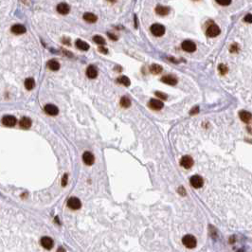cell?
<instances>
[{"instance_id":"1f68e13d","label":"cell","mask_w":252,"mask_h":252,"mask_svg":"<svg viewBox=\"0 0 252 252\" xmlns=\"http://www.w3.org/2000/svg\"><path fill=\"white\" fill-rule=\"evenodd\" d=\"M247 23H252V14H247L244 17V19Z\"/></svg>"},{"instance_id":"2e32d148","label":"cell","mask_w":252,"mask_h":252,"mask_svg":"<svg viewBox=\"0 0 252 252\" xmlns=\"http://www.w3.org/2000/svg\"><path fill=\"white\" fill-rule=\"evenodd\" d=\"M57 11L63 15L67 14L69 12V6L66 3H60L57 6Z\"/></svg>"},{"instance_id":"8992f818","label":"cell","mask_w":252,"mask_h":252,"mask_svg":"<svg viewBox=\"0 0 252 252\" xmlns=\"http://www.w3.org/2000/svg\"><path fill=\"white\" fill-rule=\"evenodd\" d=\"M2 123L5 126H9V127H12V126H14L16 124V118L14 116H11V115H7V116H4L2 118Z\"/></svg>"},{"instance_id":"6da1fadb","label":"cell","mask_w":252,"mask_h":252,"mask_svg":"<svg viewBox=\"0 0 252 252\" xmlns=\"http://www.w3.org/2000/svg\"><path fill=\"white\" fill-rule=\"evenodd\" d=\"M182 243H183V244L188 248H193L196 247V244H197L196 239H195V237L192 235L184 236L183 239H182Z\"/></svg>"},{"instance_id":"f1b7e54d","label":"cell","mask_w":252,"mask_h":252,"mask_svg":"<svg viewBox=\"0 0 252 252\" xmlns=\"http://www.w3.org/2000/svg\"><path fill=\"white\" fill-rule=\"evenodd\" d=\"M215 1L219 5H222V6H228L231 3V0H215Z\"/></svg>"},{"instance_id":"f546056e","label":"cell","mask_w":252,"mask_h":252,"mask_svg":"<svg viewBox=\"0 0 252 252\" xmlns=\"http://www.w3.org/2000/svg\"><path fill=\"white\" fill-rule=\"evenodd\" d=\"M155 95L158 98L162 99V100H167V95L164 93H162V92H155Z\"/></svg>"},{"instance_id":"4fadbf2b","label":"cell","mask_w":252,"mask_h":252,"mask_svg":"<svg viewBox=\"0 0 252 252\" xmlns=\"http://www.w3.org/2000/svg\"><path fill=\"white\" fill-rule=\"evenodd\" d=\"M83 160L86 165H92L95 158H94V155L90 152H85L83 155Z\"/></svg>"},{"instance_id":"44dd1931","label":"cell","mask_w":252,"mask_h":252,"mask_svg":"<svg viewBox=\"0 0 252 252\" xmlns=\"http://www.w3.org/2000/svg\"><path fill=\"white\" fill-rule=\"evenodd\" d=\"M20 126L23 129H29L31 126V119L27 117L22 118L20 121Z\"/></svg>"},{"instance_id":"5b68a950","label":"cell","mask_w":252,"mask_h":252,"mask_svg":"<svg viewBox=\"0 0 252 252\" xmlns=\"http://www.w3.org/2000/svg\"><path fill=\"white\" fill-rule=\"evenodd\" d=\"M191 184L193 188L195 189H198V188H201L203 186L204 184V181H203V178L201 177L200 175H193L192 176V178H191Z\"/></svg>"},{"instance_id":"d6a6232c","label":"cell","mask_w":252,"mask_h":252,"mask_svg":"<svg viewBox=\"0 0 252 252\" xmlns=\"http://www.w3.org/2000/svg\"><path fill=\"white\" fill-rule=\"evenodd\" d=\"M198 112H199V107H198V106H195L193 109L191 110L190 114H191V115H194V114H197Z\"/></svg>"},{"instance_id":"d4e9b609","label":"cell","mask_w":252,"mask_h":252,"mask_svg":"<svg viewBox=\"0 0 252 252\" xmlns=\"http://www.w3.org/2000/svg\"><path fill=\"white\" fill-rule=\"evenodd\" d=\"M121 105L122 107H124V108H128V107L131 105V100L129 98L127 97H122L121 100Z\"/></svg>"},{"instance_id":"277c9868","label":"cell","mask_w":252,"mask_h":252,"mask_svg":"<svg viewBox=\"0 0 252 252\" xmlns=\"http://www.w3.org/2000/svg\"><path fill=\"white\" fill-rule=\"evenodd\" d=\"M182 48L187 52H193L196 50V45L190 40H186L182 43Z\"/></svg>"},{"instance_id":"74e56055","label":"cell","mask_w":252,"mask_h":252,"mask_svg":"<svg viewBox=\"0 0 252 252\" xmlns=\"http://www.w3.org/2000/svg\"><path fill=\"white\" fill-rule=\"evenodd\" d=\"M108 1H110V2H115L116 0H108Z\"/></svg>"},{"instance_id":"e575fe53","label":"cell","mask_w":252,"mask_h":252,"mask_svg":"<svg viewBox=\"0 0 252 252\" xmlns=\"http://www.w3.org/2000/svg\"><path fill=\"white\" fill-rule=\"evenodd\" d=\"M99 50L102 53H107V51H108V50H107V48H105L103 46H100V48H99Z\"/></svg>"},{"instance_id":"7a4b0ae2","label":"cell","mask_w":252,"mask_h":252,"mask_svg":"<svg viewBox=\"0 0 252 252\" xmlns=\"http://www.w3.org/2000/svg\"><path fill=\"white\" fill-rule=\"evenodd\" d=\"M151 32H152L155 36H162L165 33V27L162 26L160 24H154L151 27Z\"/></svg>"},{"instance_id":"ba28073f","label":"cell","mask_w":252,"mask_h":252,"mask_svg":"<svg viewBox=\"0 0 252 252\" xmlns=\"http://www.w3.org/2000/svg\"><path fill=\"white\" fill-rule=\"evenodd\" d=\"M180 165L183 168H185V169H190L193 165V160H192V158L191 156L185 155V156H183L181 158Z\"/></svg>"},{"instance_id":"836d02e7","label":"cell","mask_w":252,"mask_h":252,"mask_svg":"<svg viewBox=\"0 0 252 252\" xmlns=\"http://www.w3.org/2000/svg\"><path fill=\"white\" fill-rule=\"evenodd\" d=\"M66 184H67V174H65L64 177L62 179V185L65 187V186H66Z\"/></svg>"},{"instance_id":"ffe728a7","label":"cell","mask_w":252,"mask_h":252,"mask_svg":"<svg viewBox=\"0 0 252 252\" xmlns=\"http://www.w3.org/2000/svg\"><path fill=\"white\" fill-rule=\"evenodd\" d=\"M48 67L52 71H57L60 68V64L56 60H50L48 62Z\"/></svg>"},{"instance_id":"603a6c76","label":"cell","mask_w":252,"mask_h":252,"mask_svg":"<svg viewBox=\"0 0 252 252\" xmlns=\"http://www.w3.org/2000/svg\"><path fill=\"white\" fill-rule=\"evenodd\" d=\"M34 86H35V81L32 78H28L26 81H25V87H26L28 90L33 89Z\"/></svg>"},{"instance_id":"e0dca14e","label":"cell","mask_w":252,"mask_h":252,"mask_svg":"<svg viewBox=\"0 0 252 252\" xmlns=\"http://www.w3.org/2000/svg\"><path fill=\"white\" fill-rule=\"evenodd\" d=\"M169 11H170V9L168 7H166V6H156V8H155V12L158 15H161V16H164V15H167L169 14Z\"/></svg>"},{"instance_id":"5bb4252c","label":"cell","mask_w":252,"mask_h":252,"mask_svg":"<svg viewBox=\"0 0 252 252\" xmlns=\"http://www.w3.org/2000/svg\"><path fill=\"white\" fill-rule=\"evenodd\" d=\"M86 75L88 78L90 79H95L98 75V70L97 68L94 66H89L86 69Z\"/></svg>"},{"instance_id":"9c48e42d","label":"cell","mask_w":252,"mask_h":252,"mask_svg":"<svg viewBox=\"0 0 252 252\" xmlns=\"http://www.w3.org/2000/svg\"><path fill=\"white\" fill-rule=\"evenodd\" d=\"M53 240L50 237H43L41 239V244L44 248H46L48 250L51 249L53 247Z\"/></svg>"},{"instance_id":"d6986e66","label":"cell","mask_w":252,"mask_h":252,"mask_svg":"<svg viewBox=\"0 0 252 252\" xmlns=\"http://www.w3.org/2000/svg\"><path fill=\"white\" fill-rule=\"evenodd\" d=\"M84 19L86 21V22H89V23H95L98 19V17L94 14H91V12H85V14H84Z\"/></svg>"},{"instance_id":"7402d4cb","label":"cell","mask_w":252,"mask_h":252,"mask_svg":"<svg viewBox=\"0 0 252 252\" xmlns=\"http://www.w3.org/2000/svg\"><path fill=\"white\" fill-rule=\"evenodd\" d=\"M76 47L81 50H88L89 49V45H88L86 42L81 41V40H77L76 41Z\"/></svg>"},{"instance_id":"9a60e30c","label":"cell","mask_w":252,"mask_h":252,"mask_svg":"<svg viewBox=\"0 0 252 252\" xmlns=\"http://www.w3.org/2000/svg\"><path fill=\"white\" fill-rule=\"evenodd\" d=\"M11 32L14 33V34H18V35L23 34V33L26 32V28H25L24 26H22V25L17 24V25H14V26H12Z\"/></svg>"},{"instance_id":"52a82bcc","label":"cell","mask_w":252,"mask_h":252,"mask_svg":"<svg viewBox=\"0 0 252 252\" xmlns=\"http://www.w3.org/2000/svg\"><path fill=\"white\" fill-rule=\"evenodd\" d=\"M219 34H220V29L218 26H216V25H214V24L211 25L207 29V35L209 37H215Z\"/></svg>"},{"instance_id":"7c38bea8","label":"cell","mask_w":252,"mask_h":252,"mask_svg":"<svg viewBox=\"0 0 252 252\" xmlns=\"http://www.w3.org/2000/svg\"><path fill=\"white\" fill-rule=\"evenodd\" d=\"M161 81L166 85H174L177 84V79H176L173 75H166V76L162 77Z\"/></svg>"},{"instance_id":"3957f363","label":"cell","mask_w":252,"mask_h":252,"mask_svg":"<svg viewBox=\"0 0 252 252\" xmlns=\"http://www.w3.org/2000/svg\"><path fill=\"white\" fill-rule=\"evenodd\" d=\"M67 206L71 210H79L81 206V203L80 199H78L77 197H71L67 201Z\"/></svg>"},{"instance_id":"ac0fdd59","label":"cell","mask_w":252,"mask_h":252,"mask_svg":"<svg viewBox=\"0 0 252 252\" xmlns=\"http://www.w3.org/2000/svg\"><path fill=\"white\" fill-rule=\"evenodd\" d=\"M239 116H240V118L244 122H247V123L250 121V119L252 118V115L247 111H241L239 113Z\"/></svg>"},{"instance_id":"8d00e7d4","label":"cell","mask_w":252,"mask_h":252,"mask_svg":"<svg viewBox=\"0 0 252 252\" xmlns=\"http://www.w3.org/2000/svg\"><path fill=\"white\" fill-rule=\"evenodd\" d=\"M57 252H66V250H65V248L64 247H60L59 249H58V251Z\"/></svg>"},{"instance_id":"30bf717a","label":"cell","mask_w":252,"mask_h":252,"mask_svg":"<svg viewBox=\"0 0 252 252\" xmlns=\"http://www.w3.org/2000/svg\"><path fill=\"white\" fill-rule=\"evenodd\" d=\"M45 111L47 114H48L50 116H56L59 113L58 107L54 104H47L45 106Z\"/></svg>"},{"instance_id":"4dcf8cb0","label":"cell","mask_w":252,"mask_h":252,"mask_svg":"<svg viewBox=\"0 0 252 252\" xmlns=\"http://www.w3.org/2000/svg\"><path fill=\"white\" fill-rule=\"evenodd\" d=\"M238 50H239V48L237 46V44H233V45H231V47H230V51L231 52L235 53V52L238 51Z\"/></svg>"},{"instance_id":"484cf974","label":"cell","mask_w":252,"mask_h":252,"mask_svg":"<svg viewBox=\"0 0 252 252\" xmlns=\"http://www.w3.org/2000/svg\"><path fill=\"white\" fill-rule=\"evenodd\" d=\"M118 81L119 84H121L125 86H129L130 85V80L128 79V77L126 76H121L118 79Z\"/></svg>"},{"instance_id":"d590c367","label":"cell","mask_w":252,"mask_h":252,"mask_svg":"<svg viewBox=\"0 0 252 252\" xmlns=\"http://www.w3.org/2000/svg\"><path fill=\"white\" fill-rule=\"evenodd\" d=\"M108 36L110 37V39H112V40H117V39H118V38H117V36H116V35H114V34L108 33Z\"/></svg>"},{"instance_id":"4316f807","label":"cell","mask_w":252,"mask_h":252,"mask_svg":"<svg viewBox=\"0 0 252 252\" xmlns=\"http://www.w3.org/2000/svg\"><path fill=\"white\" fill-rule=\"evenodd\" d=\"M93 41L95 42L96 44H98V45H100V46H103L104 44H105V40H104V38H103V37H102V36H100V35H96V36H94Z\"/></svg>"},{"instance_id":"cb8c5ba5","label":"cell","mask_w":252,"mask_h":252,"mask_svg":"<svg viewBox=\"0 0 252 252\" xmlns=\"http://www.w3.org/2000/svg\"><path fill=\"white\" fill-rule=\"evenodd\" d=\"M150 70H151V72L154 73V74H159L162 71V66H159V65H157V64H155V65L151 66Z\"/></svg>"},{"instance_id":"83f0119b","label":"cell","mask_w":252,"mask_h":252,"mask_svg":"<svg viewBox=\"0 0 252 252\" xmlns=\"http://www.w3.org/2000/svg\"><path fill=\"white\" fill-rule=\"evenodd\" d=\"M218 70H219L220 74L225 75V74L228 73V67H226L225 65H220L219 67H218Z\"/></svg>"},{"instance_id":"8fae6325","label":"cell","mask_w":252,"mask_h":252,"mask_svg":"<svg viewBox=\"0 0 252 252\" xmlns=\"http://www.w3.org/2000/svg\"><path fill=\"white\" fill-rule=\"evenodd\" d=\"M149 106H150V108H152L154 110H160L163 108V103L159 100L152 99L149 102Z\"/></svg>"}]
</instances>
